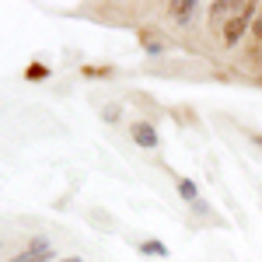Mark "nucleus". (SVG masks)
<instances>
[{"label":"nucleus","instance_id":"obj_2","mask_svg":"<svg viewBox=\"0 0 262 262\" xmlns=\"http://www.w3.org/2000/svg\"><path fill=\"white\" fill-rule=\"evenodd\" d=\"M11 262H56V259H53V245H49V238H35V242L28 245L21 255H14Z\"/></svg>","mask_w":262,"mask_h":262},{"label":"nucleus","instance_id":"obj_6","mask_svg":"<svg viewBox=\"0 0 262 262\" xmlns=\"http://www.w3.org/2000/svg\"><path fill=\"white\" fill-rule=\"evenodd\" d=\"M140 252H143V255H158V259H168V245L158 242V238L143 242V245H140Z\"/></svg>","mask_w":262,"mask_h":262},{"label":"nucleus","instance_id":"obj_3","mask_svg":"<svg viewBox=\"0 0 262 262\" xmlns=\"http://www.w3.org/2000/svg\"><path fill=\"white\" fill-rule=\"evenodd\" d=\"M242 7H245L242 0H217V4H210V21H213V28H217V25L224 28V25L234 18Z\"/></svg>","mask_w":262,"mask_h":262},{"label":"nucleus","instance_id":"obj_11","mask_svg":"<svg viewBox=\"0 0 262 262\" xmlns=\"http://www.w3.org/2000/svg\"><path fill=\"white\" fill-rule=\"evenodd\" d=\"M56 262H81V259H77V255H70V259H56Z\"/></svg>","mask_w":262,"mask_h":262},{"label":"nucleus","instance_id":"obj_10","mask_svg":"<svg viewBox=\"0 0 262 262\" xmlns=\"http://www.w3.org/2000/svg\"><path fill=\"white\" fill-rule=\"evenodd\" d=\"M46 74H49L46 67H32V70H28V77H32V81H39V77H46Z\"/></svg>","mask_w":262,"mask_h":262},{"label":"nucleus","instance_id":"obj_4","mask_svg":"<svg viewBox=\"0 0 262 262\" xmlns=\"http://www.w3.org/2000/svg\"><path fill=\"white\" fill-rule=\"evenodd\" d=\"M133 140H137V147H143V150H154V147H158V129H154L150 122H133Z\"/></svg>","mask_w":262,"mask_h":262},{"label":"nucleus","instance_id":"obj_8","mask_svg":"<svg viewBox=\"0 0 262 262\" xmlns=\"http://www.w3.org/2000/svg\"><path fill=\"white\" fill-rule=\"evenodd\" d=\"M101 116H105V122H119V105H108Z\"/></svg>","mask_w":262,"mask_h":262},{"label":"nucleus","instance_id":"obj_7","mask_svg":"<svg viewBox=\"0 0 262 262\" xmlns=\"http://www.w3.org/2000/svg\"><path fill=\"white\" fill-rule=\"evenodd\" d=\"M179 196L185 203H196V200H200V196H196V182H192V179H179Z\"/></svg>","mask_w":262,"mask_h":262},{"label":"nucleus","instance_id":"obj_12","mask_svg":"<svg viewBox=\"0 0 262 262\" xmlns=\"http://www.w3.org/2000/svg\"><path fill=\"white\" fill-rule=\"evenodd\" d=\"M255 143H262V137H255Z\"/></svg>","mask_w":262,"mask_h":262},{"label":"nucleus","instance_id":"obj_5","mask_svg":"<svg viewBox=\"0 0 262 262\" xmlns=\"http://www.w3.org/2000/svg\"><path fill=\"white\" fill-rule=\"evenodd\" d=\"M196 7H200L196 0H175V4H171V14L179 21H192L196 18Z\"/></svg>","mask_w":262,"mask_h":262},{"label":"nucleus","instance_id":"obj_9","mask_svg":"<svg viewBox=\"0 0 262 262\" xmlns=\"http://www.w3.org/2000/svg\"><path fill=\"white\" fill-rule=\"evenodd\" d=\"M252 35H255V39H262V4H259V14H255V21H252Z\"/></svg>","mask_w":262,"mask_h":262},{"label":"nucleus","instance_id":"obj_1","mask_svg":"<svg viewBox=\"0 0 262 262\" xmlns=\"http://www.w3.org/2000/svg\"><path fill=\"white\" fill-rule=\"evenodd\" d=\"M255 14H259V4H248V0H245V7H242V11H238V14H234V18H231V21H227V25L221 28L224 46H238V42H242V35L248 32V28H252Z\"/></svg>","mask_w":262,"mask_h":262}]
</instances>
